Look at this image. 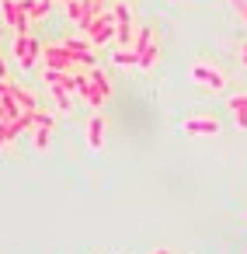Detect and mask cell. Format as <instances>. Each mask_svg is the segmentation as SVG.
Masks as SVG:
<instances>
[{
	"instance_id": "obj_4",
	"label": "cell",
	"mask_w": 247,
	"mask_h": 254,
	"mask_svg": "<svg viewBox=\"0 0 247 254\" xmlns=\"http://www.w3.org/2000/svg\"><path fill=\"white\" fill-rule=\"evenodd\" d=\"M84 35L91 39V46H94V49H101L105 42H115V18H112V11L98 14V18L84 28Z\"/></svg>"
},
{
	"instance_id": "obj_25",
	"label": "cell",
	"mask_w": 247,
	"mask_h": 254,
	"mask_svg": "<svg viewBox=\"0 0 247 254\" xmlns=\"http://www.w3.org/2000/svg\"><path fill=\"white\" fill-rule=\"evenodd\" d=\"M0 32H4V21H0Z\"/></svg>"
},
{
	"instance_id": "obj_10",
	"label": "cell",
	"mask_w": 247,
	"mask_h": 254,
	"mask_svg": "<svg viewBox=\"0 0 247 254\" xmlns=\"http://www.w3.org/2000/svg\"><path fill=\"white\" fill-rule=\"evenodd\" d=\"M11 98L18 101V108H21V112H35V108H39L35 91H32V87H25V84H11Z\"/></svg>"
},
{
	"instance_id": "obj_23",
	"label": "cell",
	"mask_w": 247,
	"mask_h": 254,
	"mask_svg": "<svg viewBox=\"0 0 247 254\" xmlns=\"http://www.w3.org/2000/svg\"><path fill=\"white\" fill-rule=\"evenodd\" d=\"M108 4H125V0H108Z\"/></svg>"
},
{
	"instance_id": "obj_12",
	"label": "cell",
	"mask_w": 247,
	"mask_h": 254,
	"mask_svg": "<svg viewBox=\"0 0 247 254\" xmlns=\"http://www.w3.org/2000/svg\"><path fill=\"white\" fill-rule=\"evenodd\" d=\"M157 60H160V46H157V35L150 39V46L139 53V70H153L157 66Z\"/></svg>"
},
{
	"instance_id": "obj_22",
	"label": "cell",
	"mask_w": 247,
	"mask_h": 254,
	"mask_svg": "<svg viewBox=\"0 0 247 254\" xmlns=\"http://www.w3.org/2000/svg\"><path fill=\"white\" fill-rule=\"evenodd\" d=\"M42 4H46V7H53V4H56V0H42Z\"/></svg>"
},
{
	"instance_id": "obj_1",
	"label": "cell",
	"mask_w": 247,
	"mask_h": 254,
	"mask_svg": "<svg viewBox=\"0 0 247 254\" xmlns=\"http://www.w3.org/2000/svg\"><path fill=\"white\" fill-rule=\"evenodd\" d=\"M73 98L87 101L94 112H101V105L112 98V80L101 66H87L80 77H73Z\"/></svg>"
},
{
	"instance_id": "obj_24",
	"label": "cell",
	"mask_w": 247,
	"mask_h": 254,
	"mask_svg": "<svg viewBox=\"0 0 247 254\" xmlns=\"http://www.w3.org/2000/svg\"><path fill=\"white\" fill-rule=\"evenodd\" d=\"M56 4H63V7H66V4H70V0H56Z\"/></svg>"
},
{
	"instance_id": "obj_5",
	"label": "cell",
	"mask_w": 247,
	"mask_h": 254,
	"mask_svg": "<svg viewBox=\"0 0 247 254\" xmlns=\"http://www.w3.org/2000/svg\"><path fill=\"white\" fill-rule=\"evenodd\" d=\"M105 139H108V115H105V112H94V115L87 119L84 143H87V150L101 153V150H105Z\"/></svg>"
},
{
	"instance_id": "obj_26",
	"label": "cell",
	"mask_w": 247,
	"mask_h": 254,
	"mask_svg": "<svg viewBox=\"0 0 247 254\" xmlns=\"http://www.w3.org/2000/svg\"><path fill=\"white\" fill-rule=\"evenodd\" d=\"M174 254H178V251H174Z\"/></svg>"
},
{
	"instance_id": "obj_18",
	"label": "cell",
	"mask_w": 247,
	"mask_h": 254,
	"mask_svg": "<svg viewBox=\"0 0 247 254\" xmlns=\"http://www.w3.org/2000/svg\"><path fill=\"white\" fill-rule=\"evenodd\" d=\"M230 7H233V14L247 25V0H230Z\"/></svg>"
},
{
	"instance_id": "obj_13",
	"label": "cell",
	"mask_w": 247,
	"mask_h": 254,
	"mask_svg": "<svg viewBox=\"0 0 247 254\" xmlns=\"http://www.w3.org/2000/svg\"><path fill=\"white\" fill-rule=\"evenodd\" d=\"M112 60H115L119 66H125V70H139V60H136V53H132V49H119V46H115Z\"/></svg>"
},
{
	"instance_id": "obj_17",
	"label": "cell",
	"mask_w": 247,
	"mask_h": 254,
	"mask_svg": "<svg viewBox=\"0 0 247 254\" xmlns=\"http://www.w3.org/2000/svg\"><path fill=\"white\" fill-rule=\"evenodd\" d=\"M63 14H66V18H70V21L80 28V18H84V7H80V0H70V4L63 7Z\"/></svg>"
},
{
	"instance_id": "obj_14",
	"label": "cell",
	"mask_w": 247,
	"mask_h": 254,
	"mask_svg": "<svg viewBox=\"0 0 247 254\" xmlns=\"http://www.w3.org/2000/svg\"><path fill=\"white\" fill-rule=\"evenodd\" d=\"M28 136H32V146H35L39 153H46V150H49V136H53V129H42V126H32V132H28Z\"/></svg>"
},
{
	"instance_id": "obj_6",
	"label": "cell",
	"mask_w": 247,
	"mask_h": 254,
	"mask_svg": "<svg viewBox=\"0 0 247 254\" xmlns=\"http://www.w3.org/2000/svg\"><path fill=\"white\" fill-rule=\"evenodd\" d=\"M188 77H191L195 84H202L205 91H223V87H226V73L216 70V66H209V63H195V66L188 70Z\"/></svg>"
},
{
	"instance_id": "obj_15",
	"label": "cell",
	"mask_w": 247,
	"mask_h": 254,
	"mask_svg": "<svg viewBox=\"0 0 247 254\" xmlns=\"http://www.w3.org/2000/svg\"><path fill=\"white\" fill-rule=\"evenodd\" d=\"M21 7H25V14H28V25L32 21H39V18H46L49 14V7L42 4V0H21Z\"/></svg>"
},
{
	"instance_id": "obj_20",
	"label": "cell",
	"mask_w": 247,
	"mask_h": 254,
	"mask_svg": "<svg viewBox=\"0 0 247 254\" xmlns=\"http://www.w3.org/2000/svg\"><path fill=\"white\" fill-rule=\"evenodd\" d=\"M150 254H174V251H171V247H153Z\"/></svg>"
},
{
	"instance_id": "obj_9",
	"label": "cell",
	"mask_w": 247,
	"mask_h": 254,
	"mask_svg": "<svg viewBox=\"0 0 247 254\" xmlns=\"http://www.w3.org/2000/svg\"><path fill=\"white\" fill-rule=\"evenodd\" d=\"M77 60H87V63H94V46H91V39L87 35H66V39H60Z\"/></svg>"
},
{
	"instance_id": "obj_21",
	"label": "cell",
	"mask_w": 247,
	"mask_h": 254,
	"mask_svg": "<svg viewBox=\"0 0 247 254\" xmlns=\"http://www.w3.org/2000/svg\"><path fill=\"white\" fill-rule=\"evenodd\" d=\"M240 60H244V66H247V42H240Z\"/></svg>"
},
{
	"instance_id": "obj_16",
	"label": "cell",
	"mask_w": 247,
	"mask_h": 254,
	"mask_svg": "<svg viewBox=\"0 0 247 254\" xmlns=\"http://www.w3.org/2000/svg\"><path fill=\"white\" fill-rule=\"evenodd\" d=\"M32 126L53 129V126H56V112H49V108H35V112H32Z\"/></svg>"
},
{
	"instance_id": "obj_8",
	"label": "cell",
	"mask_w": 247,
	"mask_h": 254,
	"mask_svg": "<svg viewBox=\"0 0 247 254\" xmlns=\"http://www.w3.org/2000/svg\"><path fill=\"white\" fill-rule=\"evenodd\" d=\"M181 132L185 136H219V122L212 115H191L181 122Z\"/></svg>"
},
{
	"instance_id": "obj_7",
	"label": "cell",
	"mask_w": 247,
	"mask_h": 254,
	"mask_svg": "<svg viewBox=\"0 0 247 254\" xmlns=\"http://www.w3.org/2000/svg\"><path fill=\"white\" fill-rule=\"evenodd\" d=\"M0 14H4V25H7L14 35H21V32L32 28V25H28V14H25V7H21V0H0Z\"/></svg>"
},
{
	"instance_id": "obj_19",
	"label": "cell",
	"mask_w": 247,
	"mask_h": 254,
	"mask_svg": "<svg viewBox=\"0 0 247 254\" xmlns=\"http://www.w3.org/2000/svg\"><path fill=\"white\" fill-rule=\"evenodd\" d=\"M7 150V139H4V122H0V153Z\"/></svg>"
},
{
	"instance_id": "obj_11",
	"label": "cell",
	"mask_w": 247,
	"mask_h": 254,
	"mask_svg": "<svg viewBox=\"0 0 247 254\" xmlns=\"http://www.w3.org/2000/svg\"><path fill=\"white\" fill-rule=\"evenodd\" d=\"M226 108L233 112V122H237V129H247V91H240V94L226 98Z\"/></svg>"
},
{
	"instance_id": "obj_3",
	"label": "cell",
	"mask_w": 247,
	"mask_h": 254,
	"mask_svg": "<svg viewBox=\"0 0 247 254\" xmlns=\"http://www.w3.org/2000/svg\"><path fill=\"white\" fill-rule=\"evenodd\" d=\"M108 11H112V18H115V46H119V49H132V39H136V21H132L129 4H112Z\"/></svg>"
},
{
	"instance_id": "obj_2",
	"label": "cell",
	"mask_w": 247,
	"mask_h": 254,
	"mask_svg": "<svg viewBox=\"0 0 247 254\" xmlns=\"http://www.w3.org/2000/svg\"><path fill=\"white\" fill-rule=\"evenodd\" d=\"M11 53H14V60H18L21 70H35V63L42 60V42H39L32 32H21V35H14Z\"/></svg>"
}]
</instances>
